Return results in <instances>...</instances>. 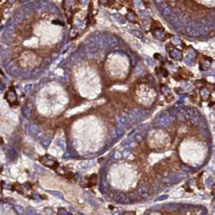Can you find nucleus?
<instances>
[{"label":"nucleus","mask_w":215,"mask_h":215,"mask_svg":"<svg viewBox=\"0 0 215 215\" xmlns=\"http://www.w3.org/2000/svg\"><path fill=\"white\" fill-rule=\"evenodd\" d=\"M171 122V117L168 113H162L155 120V125L159 127H167Z\"/></svg>","instance_id":"20e7f679"},{"label":"nucleus","mask_w":215,"mask_h":215,"mask_svg":"<svg viewBox=\"0 0 215 215\" xmlns=\"http://www.w3.org/2000/svg\"><path fill=\"white\" fill-rule=\"evenodd\" d=\"M29 132L31 134H35L38 132V127L36 125H30L29 129Z\"/></svg>","instance_id":"dca6fc26"},{"label":"nucleus","mask_w":215,"mask_h":215,"mask_svg":"<svg viewBox=\"0 0 215 215\" xmlns=\"http://www.w3.org/2000/svg\"><path fill=\"white\" fill-rule=\"evenodd\" d=\"M121 152H119V151H116L114 154H113V159H120L121 158Z\"/></svg>","instance_id":"412c9836"},{"label":"nucleus","mask_w":215,"mask_h":215,"mask_svg":"<svg viewBox=\"0 0 215 215\" xmlns=\"http://www.w3.org/2000/svg\"><path fill=\"white\" fill-rule=\"evenodd\" d=\"M185 31L187 35L192 37H196L200 36V24L195 21H189L185 26Z\"/></svg>","instance_id":"f03ea898"},{"label":"nucleus","mask_w":215,"mask_h":215,"mask_svg":"<svg viewBox=\"0 0 215 215\" xmlns=\"http://www.w3.org/2000/svg\"><path fill=\"white\" fill-rule=\"evenodd\" d=\"M58 213H59V214H63V215L68 214V212H67V211L65 209H59Z\"/></svg>","instance_id":"a878e982"},{"label":"nucleus","mask_w":215,"mask_h":215,"mask_svg":"<svg viewBox=\"0 0 215 215\" xmlns=\"http://www.w3.org/2000/svg\"><path fill=\"white\" fill-rule=\"evenodd\" d=\"M170 55H171V57H172V58H174V59L176 60L181 59L182 54L181 53H180V51L178 50V49H173V50L171 52Z\"/></svg>","instance_id":"9b49d317"},{"label":"nucleus","mask_w":215,"mask_h":215,"mask_svg":"<svg viewBox=\"0 0 215 215\" xmlns=\"http://www.w3.org/2000/svg\"><path fill=\"white\" fill-rule=\"evenodd\" d=\"M147 63H148L151 67H154V66H155V63H154L153 61H152L151 59H150V58H148V57H147Z\"/></svg>","instance_id":"cd10ccee"},{"label":"nucleus","mask_w":215,"mask_h":215,"mask_svg":"<svg viewBox=\"0 0 215 215\" xmlns=\"http://www.w3.org/2000/svg\"><path fill=\"white\" fill-rule=\"evenodd\" d=\"M108 46V36L106 35H101L100 38V49H106Z\"/></svg>","instance_id":"6e6552de"},{"label":"nucleus","mask_w":215,"mask_h":215,"mask_svg":"<svg viewBox=\"0 0 215 215\" xmlns=\"http://www.w3.org/2000/svg\"><path fill=\"white\" fill-rule=\"evenodd\" d=\"M50 142H51L50 138H47L44 139L43 142H42V144H43V145L45 146H49V143H50Z\"/></svg>","instance_id":"5701e85b"},{"label":"nucleus","mask_w":215,"mask_h":215,"mask_svg":"<svg viewBox=\"0 0 215 215\" xmlns=\"http://www.w3.org/2000/svg\"><path fill=\"white\" fill-rule=\"evenodd\" d=\"M117 135H118V136H121L122 134H124V129H123L122 126L120 127L119 129L117 130Z\"/></svg>","instance_id":"393cba45"},{"label":"nucleus","mask_w":215,"mask_h":215,"mask_svg":"<svg viewBox=\"0 0 215 215\" xmlns=\"http://www.w3.org/2000/svg\"><path fill=\"white\" fill-rule=\"evenodd\" d=\"M172 7H169V6H167L165 7L164 9L162 10V14H163V16L166 18V19H168L171 15H172Z\"/></svg>","instance_id":"ddd939ff"},{"label":"nucleus","mask_w":215,"mask_h":215,"mask_svg":"<svg viewBox=\"0 0 215 215\" xmlns=\"http://www.w3.org/2000/svg\"><path fill=\"white\" fill-rule=\"evenodd\" d=\"M58 145H59L63 150H66V149H67V143H66V142H65L64 140H62V139H60L59 141H58Z\"/></svg>","instance_id":"aec40b11"},{"label":"nucleus","mask_w":215,"mask_h":215,"mask_svg":"<svg viewBox=\"0 0 215 215\" xmlns=\"http://www.w3.org/2000/svg\"><path fill=\"white\" fill-rule=\"evenodd\" d=\"M129 117H125V116H119V115H117V122H118L121 125H126L127 123H128V121H129Z\"/></svg>","instance_id":"9d476101"},{"label":"nucleus","mask_w":215,"mask_h":215,"mask_svg":"<svg viewBox=\"0 0 215 215\" xmlns=\"http://www.w3.org/2000/svg\"><path fill=\"white\" fill-rule=\"evenodd\" d=\"M168 197V195L167 194H166V195H162V196H160L159 197H158L157 199H155V201H164V200H166V199Z\"/></svg>","instance_id":"4be33fe9"},{"label":"nucleus","mask_w":215,"mask_h":215,"mask_svg":"<svg viewBox=\"0 0 215 215\" xmlns=\"http://www.w3.org/2000/svg\"><path fill=\"white\" fill-rule=\"evenodd\" d=\"M154 2H155V5L157 6V7H158L159 5L162 4V2H164V0H154Z\"/></svg>","instance_id":"bb28decb"},{"label":"nucleus","mask_w":215,"mask_h":215,"mask_svg":"<svg viewBox=\"0 0 215 215\" xmlns=\"http://www.w3.org/2000/svg\"><path fill=\"white\" fill-rule=\"evenodd\" d=\"M113 199H114L115 201H117V202H118V203H121V204L129 203V200H128V198H127V196H125L124 193H122L116 194Z\"/></svg>","instance_id":"0eeeda50"},{"label":"nucleus","mask_w":215,"mask_h":215,"mask_svg":"<svg viewBox=\"0 0 215 215\" xmlns=\"http://www.w3.org/2000/svg\"><path fill=\"white\" fill-rule=\"evenodd\" d=\"M49 193L52 194V195H53V196H57L58 198H63V195L58 191H49Z\"/></svg>","instance_id":"f3484780"},{"label":"nucleus","mask_w":215,"mask_h":215,"mask_svg":"<svg viewBox=\"0 0 215 215\" xmlns=\"http://www.w3.org/2000/svg\"><path fill=\"white\" fill-rule=\"evenodd\" d=\"M131 33L133 34V36H136L137 38L141 39V40H142V39L144 38L143 34L140 31H138V30H133V31L131 32Z\"/></svg>","instance_id":"2eb2a0df"},{"label":"nucleus","mask_w":215,"mask_h":215,"mask_svg":"<svg viewBox=\"0 0 215 215\" xmlns=\"http://www.w3.org/2000/svg\"><path fill=\"white\" fill-rule=\"evenodd\" d=\"M133 139H134V141L137 142H142V140H143V137L142 136L141 134H138L134 135V138Z\"/></svg>","instance_id":"a211bd4d"},{"label":"nucleus","mask_w":215,"mask_h":215,"mask_svg":"<svg viewBox=\"0 0 215 215\" xmlns=\"http://www.w3.org/2000/svg\"><path fill=\"white\" fill-rule=\"evenodd\" d=\"M46 213H53V211H51L50 209H46Z\"/></svg>","instance_id":"c85d7f7f"},{"label":"nucleus","mask_w":215,"mask_h":215,"mask_svg":"<svg viewBox=\"0 0 215 215\" xmlns=\"http://www.w3.org/2000/svg\"><path fill=\"white\" fill-rule=\"evenodd\" d=\"M145 117V112L142 109L136 108L129 113V118L134 121H140Z\"/></svg>","instance_id":"39448f33"},{"label":"nucleus","mask_w":215,"mask_h":215,"mask_svg":"<svg viewBox=\"0 0 215 215\" xmlns=\"http://www.w3.org/2000/svg\"><path fill=\"white\" fill-rule=\"evenodd\" d=\"M172 43L176 44V45L180 44V40H179V38H178V37H173V38L172 39Z\"/></svg>","instance_id":"b1692460"},{"label":"nucleus","mask_w":215,"mask_h":215,"mask_svg":"<svg viewBox=\"0 0 215 215\" xmlns=\"http://www.w3.org/2000/svg\"><path fill=\"white\" fill-rule=\"evenodd\" d=\"M166 208H167L171 211H178L179 210V206L176 204H167L166 206Z\"/></svg>","instance_id":"4468645a"},{"label":"nucleus","mask_w":215,"mask_h":215,"mask_svg":"<svg viewBox=\"0 0 215 215\" xmlns=\"http://www.w3.org/2000/svg\"><path fill=\"white\" fill-rule=\"evenodd\" d=\"M172 24H173L178 30H181V29L183 28V24H182L181 20H180L179 17L177 16V15H174V16L172 17Z\"/></svg>","instance_id":"1a4fd4ad"},{"label":"nucleus","mask_w":215,"mask_h":215,"mask_svg":"<svg viewBox=\"0 0 215 215\" xmlns=\"http://www.w3.org/2000/svg\"><path fill=\"white\" fill-rule=\"evenodd\" d=\"M188 176V175L185 174L184 172H177L175 174H172L169 176L166 177L162 179L163 184L167 185H172L173 184H176L178 182H180L182 179H184L185 177Z\"/></svg>","instance_id":"7ed1b4c3"},{"label":"nucleus","mask_w":215,"mask_h":215,"mask_svg":"<svg viewBox=\"0 0 215 215\" xmlns=\"http://www.w3.org/2000/svg\"><path fill=\"white\" fill-rule=\"evenodd\" d=\"M100 38L101 34H95L88 39L87 42L86 49L89 53H95L100 49Z\"/></svg>","instance_id":"f257e3e1"},{"label":"nucleus","mask_w":215,"mask_h":215,"mask_svg":"<svg viewBox=\"0 0 215 215\" xmlns=\"http://www.w3.org/2000/svg\"><path fill=\"white\" fill-rule=\"evenodd\" d=\"M110 137H111V138L112 139H116L118 137V135H117V129H112V130H111V133H110Z\"/></svg>","instance_id":"6ab92c4d"},{"label":"nucleus","mask_w":215,"mask_h":215,"mask_svg":"<svg viewBox=\"0 0 215 215\" xmlns=\"http://www.w3.org/2000/svg\"><path fill=\"white\" fill-rule=\"evenodd\" d=\"M118 44V40L116 36H108V46L110 47H114Z\"/></svg>","instance_id":"f8f14e48"},{"label":"nucleus","mask_w":215,"mask_h":215,"mask_svg":"<svg viewBox=\"0 0 215 215\" xmlns=\"http://www.w3.org/2000/svg\"><path fill=\"white\" fill-rule=\"evenodd\" d=\"M148 186L146 182H142L140 185H139L138 189V193L142 197L146 198L148 196Z\"/></svg>","instance_id":"423d86ee"}]
</instances>
